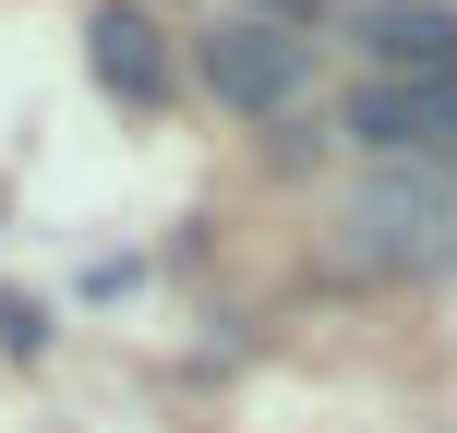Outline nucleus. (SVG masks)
<instances>
[{"label": "nucleus", "instance_id": "20e7f679", "mask_svg": "<svg viewBox=\"0 0 457 433\" xmlns=\"http://www.w3.org/2000/svg\"><path fill=\"white\" fill-rule=\"evenodd\" d=\"M85 72L120 96V109H169V85H181L157 12H133V0H96V12H85Z\"/></svg>", "mask_w": 457, "mask_h": 433}, {"label": "nucleus", "instance_id": "423d86ee", "mask_svg": "<svg viewBox=\"0 0 457 433\" xmlns=\"http://www.w3.org/2000/svg\"><path fill=\"white\" fill-rule=\"evenodd\" d=\"M0 349H12V362H37V349H48V313H37L24 289H0Z\"/></svg>", "mask_w": 457, "mask_h": 433}, {"label": "nucleus", "instance_id": "f03ea898", "mask_svg": "<svg viewBox=\"0 0 457 433\" xmlns=\"http://www.w3.org/2000/svg\"><path fill=\"white\" fill-rule=\"evenodd\" d=\"M193 85L217 109H253V121H289L313 96V37H289L277 12H217L193 37Z\"/></svg>", "mask_w": 457, "mask_h": 433}, {"label": "nucleus", "instance_id": "7ed1b4c3", "mask_svg": "<svg viewBox=\"0 0 457 433\" xmlns=\"http://www.w3.org/2000/svg\"><path fill=\"white\" fill-rule=\"evenodd\" d=\"M337 121L373 145V169H457V72H373Z\"/></svg>", "mask_w": 457, "mask_h": 433}, {"label": "nucleus", "instance_id": "39448f33", "mask_svg": "<svg viewBox=\"0 0 457 433\" xmlns=\"http://www.w3.org/2000/svg\"><path fill=\"white\" fill-rule=\"evenodd\" d=\"M361 48L386 72H457V12H445V0H373V12H361Z\"/></svg>", "mask_w": 457, "mask_h": 433}, {"label": "nucleus", "instance_id": "f257e3e1", "mask_svg": "<svg viewBox=\"0 0 457 433\" xmlns=\"http://www.w3.org/2000/svg\"><path fill=\"white\" fill-rule=\"evenodd\" d=\"M349 265L361 277H434L457 265V181L445 169H373L361 193H349Z\"/></svg>", "mask_w": 457, "mask_h": 433}, {"label": "nucleus", "instance_id": "0eeeda50", "mask_svg": "<svg viewBox=\"0 0 457 433\" xmlns=\"http://www.w3.org/2000/svg\"><path fill=\"white\" fill-rule=\"evenodd\" d=\"M313 12H325V0H277V24H289V37H301V24H313Z\"/></svg>", "mask_w": 457, "mask_h": 433}]
</instances>
